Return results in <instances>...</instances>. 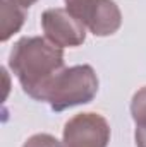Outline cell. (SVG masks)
Segmentation results:
<instances>
[{"label": "cell", "mask_w": 146, "mask_h": 147, "mask_svg": "<svg viewBox=\"0 0 146 147\" xmlns=\"http://www.w3.org/2000/svg\"><path fill=\"white\" fill-rule=\"evenodd\" d=\"M9 67L28 96L45 101L52 80L65 69L64 51L46 38L24 36L10 50Z\"/></svg>", "instance_id": "obj_1"}, {"label": "cell", "mask_w": 146, "mask_h": 147, "mask_svg": "<svg viewBox=\"0 0 146 147\" xmlns=\"http://www.w3.org/2000/svg\"><path fill=\"white\" fill-rule=\"evenodd\" d=\"M98 92V77L91 65H74L64 69L52 80L45 101L53 111H64L93 101Z\"/></svg>", "instance_id": "obj_2"}, {"label": "cell", "mask_w": 146, "mask_h": 147, "mask_svg": "<svg viewBox=\"0 0 146 147\" xmlns=\"http://www.w3.org/2000/svg\"><path fill=\"white\" fill-rule=\"evenodd\" d=\"M65 9L95 36H110L122 24V14L113 0H65Z\"/></svg>", "instance_id": "obj_3"}, {"label": "cell", "mask_w": 146, "mask_h": 147, "mask_svg": "<svg viewBox=\"0 0 146 147\" xmlns=\"http://www.w3.org/2000/svg\"><path fill=\"white\" fill-rule=\"evenodd\" d=\"M110 125L98 113H79L64 125V147H107Z\"/></svg>", "instance_id": "obj_4"}, {"label": "cell", "mask_w": 146, "mask_h": 147, "mask_svg": "<svg viewBox=\"0 0 146 147\" xmlns=\"http://www.w3.org/2000/svg\"><path fill=\"white\" fill-rule=\"evenodd\" d=\"M41 28L46 39L60 48L79 46L86 39V26L67 9H46L41 14Z\"/></svg>", "instance_id": "obj_5"}, {"label": "cell", "mask_w": 146, "mask_h": 147, "mask_svg": "<svg viewBox=\"0 0 146 147\" xmlns=\"http://www.w3.org/2000/svg\"><path fill=\"white\" fill-rule=\"evenodd\" d=\"M2 5V41H7L14 33L21 29L26 19V9L14 3L12 0H0Z\"/></svg>", "instance_id": "obj_6"}, {"label": "cell", "mask_w": 146, "mask_h": 147, "mask_svg": "<svg viewBox=\"0 0 146 147\" xmlns=\"http://www.w3.org/2000/svg\"><path fill=\"white\" fill-rule=\"evenodd\" d=\"M131 115L136 125H146V86L132 96Z\"/></svg>", "instance_id": "obj_7"}, {"label": "cell", "mask_w": 146, "mask_h": 147, "mask_svg": "<svg viewBox=\"0 0 146 147\" xmlns=\"http://www.w3.org/2000/svg\"><path fill=\"white\" fill-rule=\"evenodd\" d=\"M23 147H64V144L59 142L50 134H36V135L29 137Z\"/></svg>", "instance_id": "obj_8"}, {"label": "cell", "mask_w": 146, "mask_h": 147, "mask_svg": "<svg viewBox=\"0 0 146 147\" xmlns=\"http://www.w3.org/2000/svg\"><path fill=\"white\" fill-rule=\"evenodd\" d=\"M134 140L138 147H146V125H136Z\"/></svg>", "instance_id": "obj_9"}, {"label": "cell", "mask_w": 146, "mask_h": 147, "mask_svg": "<svg viewBox=\"0 0 146 147\" xmlns=\"http://www.w3.org/2000/svg\"><path fill=\"white\" fill-rule=\"evenodd\" d=\"M14 3H17V5H21L23 9H28V7H31L35 2H38V0H12Z\"/></svg>", "instance_id": "obj_10"}]
</instances>
